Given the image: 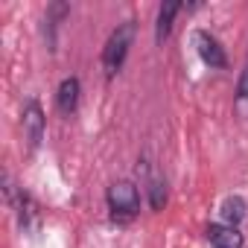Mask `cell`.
<instances>
[{"mask_svg":"<svg viewBox=\"0 0 248 248\" xmlns=\"http://www.w3.org/2000/svg\"><path fill=\"white\" fill-rule=\"evenodd\" d=\"M105 204H108V213H111V219L117 225H129L140 213V190H138V184L129 181V178L114 181L105 190Z\"/></svg>","mask_w":248,"mask_h":248,"instance_id":"obj_1","label":"cell"},{"mask_svg":"<svg viewBox=\"0 0 248 248\" xmlns=\"http://www.w3.org/2000/svg\"><path fill=\"white\" fill-rule=\"evenodd\" d=\"M132 41H135V21L117 24V30L108 35V41L102 47V73H105V79H114L123 70V64L129 59V50H132Z\"/></svg>","mask_w":248,"mask_h":248,"instance_id":"obj_2","label":"cell"},{"mask_svg":"<svg viewBox=\"0 0 248 248\" xmlns=\"http://www.w3.org/2000/svg\"><path fill=\"white\" fill-rule=\"evenodd\" d=\"M21 126H24V138H27L30 155L38 152V146L44 143V135H47V117H44V108H41L38 99H27V102H24Z\"/></svg>","mask_w":248,"mask_h":248,"instance_id":"obj_3","label":"cell"},{"mask_svg":"<svg viewBox=\"0 0 248 248\" xmlns=\"http://www.w3.org/2000/svg\"><path fill=\"white\" fill-rule=\"evenodd\" d=\"M193 44H196V53L199 59L210 67V70H225L228 67V56H225V47L219 44V38L207 30H196L193 32Z\"/></svg>","mask_w":248,"mask_h":248,"instance_id":"obj_4","label":"cell"},{"mask_svg":"<svg viewBox=\"0 0 248 248\" xmlns=\"http://www.w3.org/2000/svg\"><path fill=\"white\" fill-rule=\"evenodd\" d=\"M79 96H82V82L76 76H64L59 82V91H56V108L64 117H73L79 108Z\"/></svg>","mask_w":248,"mask_h":248,"instance_id":"obj_5","label":"cell"},{"mask_svg":"<svg viewBox=\"0 0 248 248\" xmlns=\"http://www.w3.org/2000/svg\"><path fill=\"white\" fill-rule=\"evenodd\" d=\"M207 242L213 248H245V233L239 228H231L225 222H213L207 225Z\"/></svg>","mask_w":248,"mask_h":248,"instance_id":"obj_6","label":"cell"},{"mask_svg":"<svg viewBox=\"0 0 248 248\" xmlns=\"http://www.w3.org/2000/svg\"><path fill=\"white\" fill-rule=\"evenodd\" d=\"M181 9H187V6H184V3H178V0L161 3L158 18H155V41H158V44H164V41L172 35V21H175V15H178Z\"/></svg>","mask_w":248,"mask_h":248,"instance_id":"obj_7","label":"cell"},{"mask_svg":"<svg viewBox=\"0 0 248 248\" xmlns=\"http://www.w3.org/2000/svg\"><path fill=\"white\" fill-rule=\"evenodd\" d=\"M146 193H149V207L152 210L167 207V181L158 170H146Z\"/></svg>","mask_w":248,"mask_h":248,"instance_id":"obj_8","label":"cell"},{"mask_svg":"<svg viewBox=\"0 0 248 248\" xmlns=\"http://www.w3.org/2000/svg\"><path fill=\"white\" fill-rule=\"evenodd\" d=\"M245 216H248V204H245L242 196H228V199L222 202V222H225V225L239 228Z\"/></svg>","mask_w":248,"mask_h":248,"instance_id":"obj_9","label":"cell"},{"mask_svg":"<svg viewBox=\"0 0 248 248\" xmlns=\"http://www.w3.org/2000/svg\"><path fill=\"white\" fill-rule=\"evenodd\" d=\"M64 15H70V6H67V3H50V6H47L44 30H47V47H50V50H56V27H59V21H62Z\"/></svg>","mask_w":248,"mask_h":248,"instance_id":"obj_10","label":"cell"},{"mask_svg":"<svg viewBox=\"0 0 248 248\" xmlns=\"http://www.w3.org/2000/svg\"><path fill=\"white\" fill-rule=\"evenodd\" d=\"M236 99L239 102H248V62H245V67L239 73V82H236Z\"/></svg>","mask_w":248,"mask_h":248,"instance_id":"obj_11","label":"cell"}]
</instances>
